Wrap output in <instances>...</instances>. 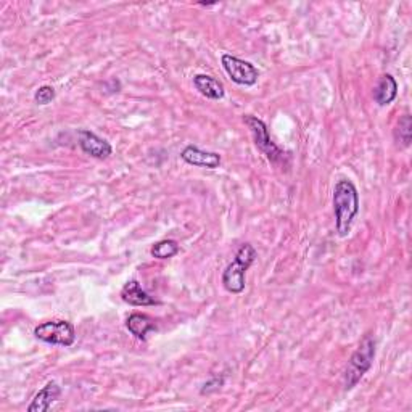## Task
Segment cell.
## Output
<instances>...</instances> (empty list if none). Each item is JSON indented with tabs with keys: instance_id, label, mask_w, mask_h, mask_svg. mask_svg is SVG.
Returning a JSON list of instances; mask_svg holds the SVG:
<instances>
[{
	"instance_id": "6da1fadb",
	"label": "cell",
	"mask_w": 412,
	"mask_h": 412,
	"mask_svg": "<svg viewBox=\"0 0 412 412\" xmlns=\"http://www.w3.org/2000/svg\"><path fill=\"white\" fill-rule=\"evenodd\" d=\"M333 213H335V226L340 237H347L352 231L353 221L359 213V193L354 184L348 179H342L333 188Z\"/></svg>"
},
{
	"instance_id": "7a4b0ae2",
	"label": "cell",
	"mask_w": 412,
	"mask_h": 412,
	"mask_svg": "<svg viewBox=\"0 0 412 412\" xmlns=\"http://www.w3.org/2000/svg\"><path fill=\"white\" fill-rule=\"evenodd\" d=\"M375 358V338L367 333L364 338L361 340L359 347L356 352L352 354V358L348 361L347 369H345V375H343V385L347 392L353 390L358 383L361 382L367 371L372 367V363H374Z\"/></svg>"
},
{
	"instance_id": "3957f363",
	"label": "cell",
	"mask_w": 412,
	"mask_h": 412,
	"mask_svg": "<svg viewBox=\"0 0 412 412\" xmlns=\"http://www.w3.org/2000/svg\"><path fill=\"white\" fill-rule=\"evenodd\" d=\"M256 256L258 255H256V250L252 245H240V248L236 253V258L222 272V285H224L227 292L237 295L245 290V276H247L250 266L255 263Z\"/></svg>"
},
{
	"instance_id": "277c9868",
	"label": "cell",
	"mask_w": 412,
	"mask_h": 412,
	"mask_svg": "<svg viewBox=\"0 0 412 412\" xmlns=\"http://www.w3.org/2000/svg\"><path fill=\"white\" fill-rule=\"evenodd\" d=\"M243 121H245V124L248 126V129L252 131L255 146L258 147L259 152L263 153L264 157L274 165L283 161V157H285V155H283L282 150L277 147L274 142H272L269 131H267V126L264 124V121H261L259 118H256V116H252V115L245 116Z\"/></svg>"
},
{
	"instance_id": "5b68a950",
	"label": "cell",
	"mask_w": 412,
	"mask_h": 412,
	"mask_svg": "<svg viewBox=\"0 0 412 412\" xmlns=\"http://www.w3.org/2000/svg\"><path fill=\"white\" fill-rule=\"evenodd\" d=\"M36 338L50 345L71 347L76 340V330L68 321H49L34 328Z\"/></svg>"
},
{
	"instance_id": "8992f818",
	"label": "cell",
	"mask_w": 412,
	"mask_h": 412,
	"mask_svg": "<svg viewBox=\"0 0 412 412\" xmlns=\"http://www.w3.org/2000/svg\"><path fill=\"white\" fill-rule=\"evenodd\" d=\"M222 68L226 70V73L229 75L231 79L238 86H255L258 82L259 71L256 70V66L250 61H245L233 55L224 53L221 58Z\"/></svg>"
},
{
	"instance_id": "52a82bcc",
	"label": "cell",
	"mask_w": 412,
	"mask_h": 412,
	"mask_svg": "<svg viewBox=\"0 0 412 412\" xmlns=\"http://www.w3.org/2000/svg\"><path fill=\"white\" fill-rule=\"evenodd\" d=\"M77 137H79L81 150L86 155H89V157L97 160H107L110 155L113 153V148H111L110 142H107L102 137H98L97 134L87 129H81L77 132Z\"/></svg>"
},
{
	"instance_id": "ba28073f",
	"label": "cell",
	"mask_w": 412,
	"mask_h": 412,
	"mask_svg": "<svg viewBox=\"0 0 412 412\" xmlns=\"http://www.w3.org/2000/svg\"><path fill=\"white\" fill-rule=\"evenodd\" d=\"M181 158L186 161L187 165L198 166V168H208L216 169L221 165V155L216 152H206L195 146H187L181 152Z\"/></svg>"
},
{
	"instance_id": "9c48e42d",
	"label": "cell",
	"mask_w": 412,
	"mask_h": 412,
	"mask_svg": "<svg viewBox=\"0 0 412 412\" xmlns=\"http://www.w3.org/2000/svg\"><path fill=\"white\" fill-rule=\"evenodd\" d=\"M121 298L124 300L127 304H132V306L158 304V300H155V297H152V295L143 290L142 285L137 281H129L124 287H122Z\"/></svg>"
},
{
	"instance_id": "30bf717a",
	"label": "cell",
	"mask_w": 412,
	"mask_h": 412,
	"mask_svg": "<svg viewBox=\"0 0 412 412\" xmlns=\"http://www.w3.org/2000/svg\"><path fill=\"white\" fill-rule=\"evenodd\" d=\"M61 394V388L58 387V383L55 382H49L46 387H44L41 392H39L32 403L27 406V412H46L50 409L55 401L60 398Z\"/></svg>"
},
{
	"instance_id": "8fae6325",
	"label": "cell",
	"mask_w": 412,
	"mask_h": 412,
	"mask_svg": "<svg viewBox=\"0 0 412 412\" xmlns=\"http://www.w3.org/2000/svg\"><path fill=\"white\" fill-rule=\"evenodd\" d=\"M398 97V82L392 75H383L374 87V100L380 107H387Z\"/></svg>"
},
{
	"instance_id": "7c38bea8",
	"label": "cell",
	"mask_w": 412,
	"mask_h": 412,
	"mask_svg": "<svg viewBox=\"0 0 412 412\" xmlns=\"http://www.w3.org/2000/svg\"><path fill=\"white\" fill-rule=\"evenodd\" d=\"M193 86L200 94H202V96H205L206 98H211V100H221L226 94L222 82L216 79V77L208 76V75L193 76Z\"/></svg>"
},
{
	"instance_id": "4fadbf2b",
	"label": "cell",
	"mask_w": 412,
	"mask_h": 412,
	"mask_svg": "<svg viewBox=\"0 0 412 412\" xmlns=\"http://www.w3.org/2000/svg\"><path fill=\"white\" fill-rule=\"evenodd\" d=\"M126 327L127 330H129L134 337L139 338V340H147V335L152 330L157 328L155 326V322L150 319L147 314H141V313H134L129 317H127L126 321Z\"/></svg>"
},
{
	"instance_id": "5bb4252c",
	"label": "cell",
	"mask_w": 412,
	"mask_h": 412,
	"mask_svg": "<svg viewBox=\"0 0 412 412\" xmlns=\"http://www.w3.org/2000/svg\"><path fill=\"white\" fill-rule=\"evenodd\" d=\"M179 243L176 240H171V238H166V240H161L153 245L152 248V256L157 259H169L172 256L179 253Z\"/></svg>"
},
{
	"instance_id": "9a60e30c",
	"label": "cell",
	"mask_w": 412,
	"mask_h": 412,
	"mask_svg": "<svg viewBox=\"0 0 412 412\" xmlns=\"http://www.w3.org/2000/svg\"><path fill=\"white\" fill-rule=\"evenodd\" d=\"M394 137H397V141L403 147H409L411 146L412 121H411V116L409 115H403V116H401V120L398 121L397 131H394Z\"/></svg>"
},
{
	"instance_id": "2e32d148",
	"label": "cell",
	"mask_w": 412,
	"mask_h": 412,
	"mask_svg": "<svg viewBox=\"0 0 412 412\" xmlns=\"http://www.w3.org/2000/svg\"><path fill=\"white\" fill-rule=\"evenodd\" d=\"M55 98V89L50 86L39 87L34 94V100L39 105H49Z\"/></svg>"
},
{
	"instance_id": "e0dca14e",
	"label": "cell",
	"mask_w": 412,
	"mask_h": 412,
	"mask_svg": "<svg viewBox=\"0 0 412 412\" xmlns=\"http://www.w3.org/2000/svg\"><path fill=\"white\" fill-rule=\"evenodd\" d=\"M222 385H224V377H213L210 382H206L203 385L202 394L213 393V392H216V390H219Z\"/></svg>"
}]
</instances>
